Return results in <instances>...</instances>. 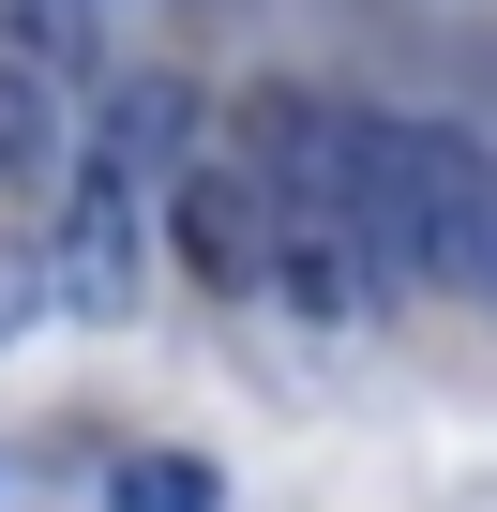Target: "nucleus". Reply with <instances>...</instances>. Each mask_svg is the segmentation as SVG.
Instances as JSON below:
<instances>
[{
	"instance_id": "obj_7",
	"label": "nucleus",
	"mask_w": 497,
	"mask_h": 512,
	"mask_svg": "<svg viewBox=\"0 0 497 512\" xmlns=\"http://www.w3.org/2000/svg\"><path fill=\"white\" fill-rule=\"evenodd\" d=\"M16 61L31 76H106V0H16Z\"/></svg>"
},
{
	"instance_id": "obj_9",
	"label": "nucleus",
	"mask_w": 497,
	"mask_h": 512,
	"mask_svg": "<svg viewBox=\"0 0 497 512\" xmlns=\"http://www.w3.org/2000/svg\"><path fill=\"white\" fill-rule=\"evenodd\" d=\"M31 317H46V256H31V241H0V332H31Z\"/></svg>"
},
{
	"instance_id": "obj_5",
	"label": "nucleus",
	"mask_w": 497,
	"mask_h": 512,
	"mask_svg": "<svg viewBox=\"0 0 497 512\" xmlns=\"http://www.w3.org/2000/svg\"><path fill=\"white\" fill-rule=\"evenodd\" d=\"M377 287H392V272L362 256V226H272V287H257V302H287L302 332H362Z\"/></svg>"
},
{
	"instance_id": "obj_3",
	"label": "nucleus",
	"mask_w": 497,
	"mask_h": 512,
	"mask_svg": "<svg viewBox=\"0 0 497 512\" xmlns=\"http://www.w3.org/2000/svg\"><path fill=\"white\" fill-rule=\"evenodd\" d=\"M31 256H46V302H61V317H136V181L91 166V181L46 211Z\"/></svg>"
},
{
	"instance_id": "obj_6",
	"label": "nucleus",
	"mask_w": 497,
	"mask_h": 512,
	"mask_svg": "<svg viewBox=\"0 0 497 512\" xmlns=\"http://www.w3.org/2000/svg\"><path fill=\"white\" fill-rule=\"evenodd\" d=\"M31 181H61V76L0 46V196H31Z\"/></svg>"
},
{
	"instance_id": "obj_4",
	"label": "nucleus",
	"mask_w": 497,
	"mask_h": 512,
	"mask_svg": "<svg viewBox=\"0 0 497 512\" xmlns=\"http://www.w3.org/2000/svg\"><path fill=\"white\" fill-rule=\"evenodd\" d=\"M196 136H211V121H196V91H181V76H151V61H106V76H91V166H106V181H136V196H151Z\"/></svg>"
},
{
	"instance_id": "obj_1",
	"label": "nucleus",
	"mask_w": 497,
	"mask_h": 512,
	"mask_svg": "<svg viewBox=\"0 0 497 512\" xmlns=\"http://www.w3.org/2000/svg\"><path fill=\"white\" fill-rule=\"evenodd\" d=\"M362 241L392 287H467L497 302V151L467 121H392L377 151V196H362Z\"/></svg>"
},
{
	"instance_id": "obj_2",
	"label": "nucleus",
	"mask_w": 497,
	"mask_h": 512,
	"mask_svg": "<svg viewBox=\"0 0 497 512\" xmlns=\"http://www.w3.org/2000/svg\"><path fill=\"white\" fill-rule=\"evenodd\" d=\"M151 196H166V241H181V272H196V287H226V302H257V287H272V181L241 166L226 136H196Z\"/></svg>"
},
{
	"instance_id": "obj_8",
	"label": "nucleus",
	"mask_w": 497,
	"mask_h": 512,
	"mask_svg": "<svg viewBox=\"0 0 497 512\" xmlns=\"http://www.w3.org/2000/svg\"><path fill=\"white\" fill-rule=\"evenodd\" d=\"M106 512H226V482H211V452H121Z\"/></svg>"
}]
</instances>
